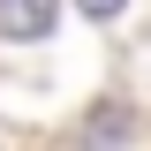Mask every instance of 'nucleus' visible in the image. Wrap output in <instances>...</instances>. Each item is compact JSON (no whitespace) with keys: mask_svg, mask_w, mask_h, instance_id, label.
Returning a JSON list of instances; mask_svg holds the SVG:
<instances>
[{"mask_svg":"<svg viewBox=\"0 0 151 151\" xmlns=\"http://www.w3.org/2000/svg\"><path fill=\"white\" fill-rule=\"evenodd\" d=\"M45 30H53L45 0H0V38H45Z\"/></svg>","mask_w":151,"mask_h":151,"instance_id":"1","label":"nucleus"}]
</instances>
